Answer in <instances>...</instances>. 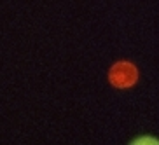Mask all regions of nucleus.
<instances>
[{"mask_svg":"<svg viewBox=\"0 0 159 145\" xmlns=\"http://www.w3.org/2000/svg\"><path fill=\"white\" fill-rule=\"evenodd\" d=\"M135 68L131 65H124V66H117V72L114 74V82H117L119 86H128L129 82L135 80Z\"/></svg>","mask_w":159,"mask_h":145,"instance_id":"f257e3e1","label":"nucleus"}]
</instances>
